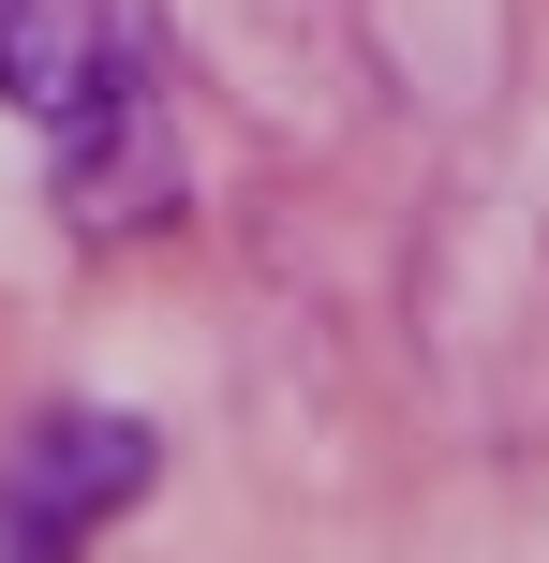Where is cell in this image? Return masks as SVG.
<instances>
[{
    "instance_id": "7a4b0ae2",
    "label": "cell",
    "mask_w": 549,
    "mask_h": 563,
    "mask_svg": "<svg viewBox=\"0 0 549 563\" xmlns=\"http://www.w3.org/2000/svg\"><path fill=\"white\" fill-rule=\"evenodd\" d=\"M149 430L134 416H45L15 460H0V563H89L105 519L149 505Z\"/></svg>"
},
{
    "instance_id": "6da1fadb",
    "label": "cell",
    "mask_w": 549,
    "mask_h": 563,
    "mask_svg": "<svg viewBox=\"0 0 549 563\" xmlns=\"http://www.w3.org/2000/svg\"><path fill=\"white\" fill-rule=\"evenodd\" d=\"M0 104L45 134L59 208L89 238L164 223L178 148H164V75H149L134 0H0Z\"/></svg>"
}]
</instances>
